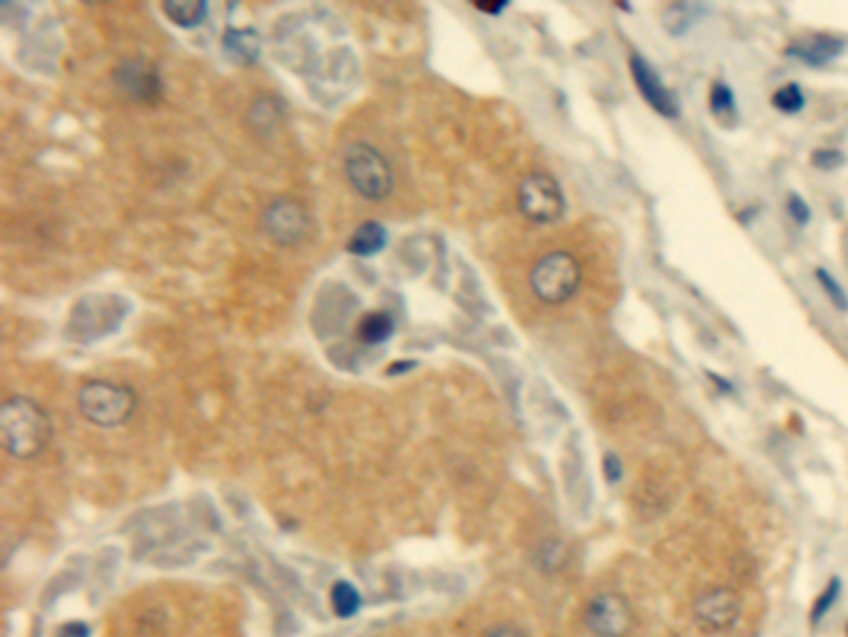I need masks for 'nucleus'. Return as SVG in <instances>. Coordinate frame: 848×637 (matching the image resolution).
Returning <instances> with one entry per match:
<instances>
[{
	"mask_svg": "<svg viewBox=\"0 0 848 637\" xmlns=\"http://www.w3.org/2000/svg\"><path fill=\"white\" fill-rule=\"evenodd\" d=\"M53 436L48 411L30 396H10L0 409V438L8 456L30 461L40 456Z\"/></svg>",
	"mask_w": 848,
	"mask_h": 637,
	"instance_id": "1",
	"label": "nucleus"
},
{
	"mask_svg": "<svg viewBox=\"0 0 848 637\" xmlns=\"http://www.w3.org/2000/svg\"><path fill=\"white\" fill-rule=\"evenodd\" d=\"M530 289L543 304L558 307L570 302L582 287V264L572 252H548L530 269Z\"/></svg>",
	"mask_w": 848,
	"mask_h": 637,
	"instance_id": "2",
	"label": "nucleus"
},
{
	"mask_svg": "<svg viewBox=\"0 0 848 637\" xmlns=\"http://www.w3.org/2000/svg\"><path fill=\"white\" fill-rule=\"evenodd\" d=\"M78 409L93 426H125L137 409V394L130 386L115 381H88L78 391Z\"/></svg>",
	"mask_w": 848,
	"mask_h": 637,
	"instance_id": "3",
	"label": "nucleus"
},
{
	"mask_svg": "<svg viewBox=\"0 0 848 637\" xmlns=\"http://www.w3.org/2000/svg\"><path fill=\"white\" fill-rule=\"evenodd\" d=\"M344 172L349 185L364 200L383 202L393 190V170L386 155L369 142H354L344 152Z\"/></svg>",
	"mask_w": 848,
	"mask_h": 637,
	"instance_id": "4",
	"label": "nucleus"
},
{
	"mask_svg": "<svg viewBox=\"0 0 848 637\" xmlns=\"http://www.w3.org/2000/svg\"><path fill=\"white\" fill-rule=\"evenodd\" d=\"M518 210L533 224H555L565 217L563 187L548 172H530L518 185Z\"/></svg>",
	"mask_w": 848,
	"mask_h": 637,
	"instance_id": "5",
	"label": "nucleus"
},
{
	"mask_svg": "<svg viewBox=\"0 0 848 637\" xmlns=\"http://www.w3.org/2000/svg\"><path fill=\"white\" fill-rule=\"evenodd\" d=\"M262 229L279 247H294L309 234L311 217L301 202L282 197L262 212Z\"/></svg>",
	"mask_w": 848,
	"mask_h": 637,
	"instance_id": "6",
	"label": "nucleus"
},
{
	"mask_svg": "<svg viewBox=\"0 0 848 637\" xmlns=\"http://www.w3.org/2000/svg\"><path fill=\"white\" fill-rule=\"evenodd\" d=\"M632 623L630 603L617 593L595 595L585 608V625L595 637H627Z\"/></svg>",
	"mask_w": 848,
	"mask_h": 637,
	"instance_id": "7",
	"label": "nucleus"
},
{
	"mask_svg": "<svg viewBox=\"0 0 848 637\" xmlns=\"http://www.w3.org/2000/svg\"><path fill=\"white\" fill-rule=\"evenodd\" d=\"M742 615V598L732 588H709L694 600V620L707 633H729Z\"/></svg>",
	"mask_w": 848,
	"mask_h": 637,
	"instance_id": "8",
	"label": "nucleus"
},
{
	"mask_svg": "<svg viewBox=\"0 0 848 637\" xmlns=\"http://www.w3.org/2000/svg\"><path fill=\"white\" fill-rule=\"evenodd\" d=\"M630 73H632V80H635L637 90H640V95L647 100V105H650L657 115L667 117V120H677L679 100L674 98L672 90L662 83L657 70L652 68L642 55L637 53L630 55Z\"/></svg>",
	"mask_w": 848,
	"mask_h": 637,
	"instance_id": "9",
	"label": "nucleus"
},
{
	"mask_svg": "<svg viewBox=\"0 0 848 637\" xmlns=\"http://www.w3.org/2000/svg\"><path fill=\"white\" fill-rule=\"evenodd\" d=\"M844 50H846V40L836 38V35L816 33L791 43L789 48H786V55H789V58H796L799 63L809 65V68H824V65L834 63L836 58H841Z\"/></svg>",
	"mask_w": 848,
	"mask_h": 637,
	"instance_id": "10",
	"label": "nucleus"
},
{
	"mask_svg": "<svg viewBox=\"0 0 848 637\" xmlns=\"http://www.w3.org/2000/svg\"><path fill=\"white\" fill-rule=\"evenodd\" d=\"M117 83L140 100H155L157 93H160V78H157L155 68L142 63V60H127L117 70Z\"/></svg>",
	"mask_w": 848,
	"mask_h": 637,
	"instance_id": "11",
	"label": "nucleus"
},
{
	"mask_svg": "<svg viewBox=\"0 0 848 637\" xmlns=\"http://www.w3.org/2000/svg\"><path fill=\"white\" fill-rule=\"evenodd\" d=\"M388 244V232L381 222H364L354 229V234L349 237V249L356 257H374V254L383 252Z\"/></svg>",
	"mask_w": 848,
	"mask_h": 637,
	"instance_id": "12",
	"label": "nucleus"
},
{
	"mask_svg": "<svg viewBox=\"0 0 848 637\" xmlns=\"http://www.w3.org/2000/svg\"><path fill=\"white\" fill-rule=\"evenodd\" d=\"M329 603H331V613H334L336 618L351 620L361 610L364 600H361L359 588H356L354 583H349V580H336V583L331 585Z\"/></svg>",
	"mask_w": 848,
	"mask_h": 637,
	"instance_id": "13",
	"label": "nucleus"
},
{
	"mask_svg": "<svg viewBox=\"0 0 848 637\" xmlns=\"http://www.w3.org/2000/svg\"><path fill=\"white\" fill-rule=\"evenodd\" d=\"M207 3L204 0H167L162 3V13L180 28H197L207 18Z\"/></svg>",
	"mask_w": 848,
	"mask_h": 637,
	"instance_id": "14",
	"label": "nucleus"
},
{
	"mask_svg": "<svg viewBox=\"0 0 848 637\" xmlns=\"http://www.w3.org/2000/svg\"><path fill=\"white\" fill-rule=\"evenodd\" d=\"M393 329H396V321L388 312H369L364 319L359 321V329H356V334H359V339L364 341L366 346H376L383 344V341L391 339Z\"/></svg>",
	"mask_w": 848,
	"mask_h": 637,
	"instance_id": "15",
	"label": "nucleus"
},
{
	"mask_svg": "<svg viewBox=\"0 0 848 637\" xmlns=\"http://www.w3.org/2000/svg\"><path fill=\"white\" fill-rule=\"evenodd\" d=\"M224 48L237 63H254L259 55V35L252 28L227 30L224 35Z\"/></svg>",
	"mask_w": 848,
	"mask_h": 637,
	"instance_id": "16",
	"label": "nucleus"
},
{
	"mask_svg": "<svg viewBox=\"0 0 848 637\" xmlns=\"http://www.w3.org/2000/svg\"><path fill=\"white\" fill-rule=\"evenodd\" d=\"M702 10H704L702 5H694V3L669 5V8L664 10V28H667V33L672 35L687 33V30L699 20Z\"/></svg>",
	"mask_w": 848,
	"mask_h": 637,
	"instance_id": "17",
	"label": "nucleus"
},
{
	"mask_svg": "<svg viewBox=\"0 0 848 637\" xmlns=\"http://www.w3.org/2000/svg\"><path fill=\"white\" fill-rule=\"evenodd\" d=\"M771 103L779 112H786V115H796V112L804 110L806 98L804 93H801L799 85L789 83V85H781L779 90H776L774 95H771Z\"/></svg>",
	"mask_w": 848,
	"mask_h": 637,
	"instance_id": "18",
	"label": "nucleus"
},
{
	"mask_svg": "<svg viewBox=\"0 0 848 637\" xmlns=\"http://www.w3.org/2000/svg\"><path fill=\"white\" fill-rule=\"evenodd\" d=\"M816 279H819V284H821V289H824L826 299H829V302L834 304V307L839 309V312H848V294H846V289L839 284V279H834V274L826 272L824 267L816 269Z\"/></svg>",
	"mask_w": 848,
	"mask_h": 637,
	"instance_id": "19",
	"label": "nucleus"
},
{
	"mask_svg": "<svg viewBox=\"0 0 848 637\" xmlns=\"http://www.w3.org/2000/svg\"><path fill=\"white\" fill-rule=\"evenodd\" d=\"M709 107H712L714 115H719V117L734 115V110H737V103H734L732 88H729V85H724V83H714L712 93H709Z\"/></svg>",
	"mask_w": 848,
	"mask_h": 637,
	"instance_id": "20",
	"label": "nucleus"
},
{
	"mask_svg": "<svg viewBox=\"0 0 848 637\" xmlns=\"http://www.w3.org/2000/svg\"><path fill=\"white\" fill-rule=\"evenodd\" d=\"M839 593H841V580L834 578L829 583V588H826L824 593L819 595V600H816L814 610H811V623L816 625L821 618H824L826 613H829L831 608H834V603H836V598H839Z\"/></svg>",
	"mask_w": 848,
	"mask_h": 637,
	"instance_id": "21",
	"label": "nucleus"
},
{
	"mask_svg": "<svg viewBox=\"0 0 848 637\" xmlns=\"http://www.w3.org/2000/svg\"><path fill=\"white\" fill-rule=\"evenodd\" d=\"M811 165L819 167V170H836V167L844 165V152L839 150H816L811 155Z\"/></svg>",
	"mask_w": 848,
	"mask_h": 637,
	"instance_id": "22",
	"label": "nucleus"
},
{
	"mask_svg": "<svg viewBox=\"0 0 848 637\" xmlns=\"http://www.w3.org/2000/svg\"><path fill=\"white\" fill-rule=\"evenodd\" d=\"M786 212H789V217L794 219L796 224H801V227H804V224H809V219H811L809 205H806V202L801 200L799 195H791L789 200H786Z\"/></svg>",
	"mask_w": 848,
	"mask_h": 637,
	"instance_id": "23",
	"label": "nucleus"
},
{
	"mask_svg": "<svg viewBox=\"0 0 848 637\" xmlns=\"http://www.w3.org/2000/svg\"><path fill=\"white\" fill-rule=\"evenodd\" d=\"M483 637H530V635L515 623H495L485 630Z\"/></svg>",
	"mask_w": 848,
	"mask_h": 637,
	"instance_id": "24",
	"label": "nucleus"
},
{
	"mask_svg": "<svg viewBox=\"0 0 848 637\" xmlns=\"http://www.w3.org/2000/svg\"><path fill=\"white\" fill-rule=\"evenodd\" d=\"M602 471H605L607 481L617 483L622 478V461L615 456V453H607L605 461H602Z\"/></svg>",
	"mask_w": 848,
	"mask_h": 637,
	"instance_id": "25",
	"label": "nucleus"
},
{
	"mask_svg": "<svg viewBox=\"0 0 848 637\" xmlns=\"http://www.w3.org/2000/svg\"><path fill=\"white\" fill-rule=\"evenodd\" d=\"M475 8L478 10H483V13H490V15H498V13H503L505 8H508V3H500V5H483V3H475Z\"/></svg>",
	"mask_w": 848,
	"mask_h": 637,
	"instance_id": "26",
	"label": "nucleus"
}]
</instances>
